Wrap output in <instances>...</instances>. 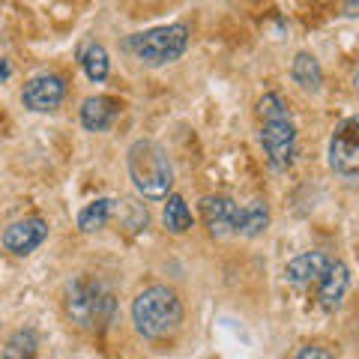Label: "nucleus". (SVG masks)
I'll list each match as a JSON object with an SVG mask.
<instances>
[{
	"label": "nucleus",
	"instance_id": "obj_5",
	"mask_svg": "<svg viewBox=\"0 0 359 359\" xmlns=\"http://www.w3.org/2000/svg\"><path fill=\"white\" fill-rule=\"evenodd\" d=\"M66 311L78 327H102L114 311V297L102 282L81 276L66 287Z\"/></svg>",
	"mask_w": 359,
	"mask_h": 359
},
{
	"label": "nucleus",
	"instance_id": "obj_16",
	"mask_svg": "<svg viewBox=\"0 0 359 359\" xmlns=\"http://www.w3.org/2000/svg\"><path fill=\"white\" fill-rule=\"evenodd\" d=\"M269 224V207L264 201H252V204L243 207V216H240V233L243 237H261Z\"/></svg>",
	"mask_w": 359,
	"mask_h": 359
},
{
	"label": "nucleus",
	"instance_id": "obj_20",
	"mask_svg": "<svg viewBox=\"0 0 359 359\" xmlns=\"http://www.w3.org/2000/svg\"><path fill=\"white\" fill-rule=\"evenodd\" d=\"M9 75H13V66H9L6 57H0V84H6V81H9Z\"/></svg>",
	"mask_w": 359,
	"mask_h": 359
},
{
	"label": "nucleus",
	"instance_id": "obj_7",
	"mask_svg": "<svg viewBox=\"0 0 359 359\" xmlns=\"http://www.w3.org/2000/svg\"><path fill=\"white\" fill-rule=\"evenodd\" d=\"M201 216L212 237H228V233H240L243 207L228 195H207L201 201Z\"/></svg>",
	"mask_w": 359,
	"mask_h": 359
},
{
	"label": "nucleus",
	"instance_id": "obj_6",
	"mask_svg": "<svg viewBox=\"0 0 359 359\" xmlns=\"http://www.w3.org/2000/svg\"><path fill=\"white\" fill-rule=\"evenodd\" d=\"M330 165L341 177H359V114L335 126L330 138Z\"/></svg>",
	"mask_w": 359,
	"mask_h": 359
},
{
	"label": "nucleus",
	"instance_id": "obj_22",
	"mask_svg": "<svg viewBox=\"0 0 359 359\" xmlns=\"http://www.w3.org/2000/svg\"><path fill=\"white\" fill-rule=\"evenodd\" d=\"M353 87L359 90V63H356V69H353Z\"/></svg>",
	"mask_w": 359,
	"mask_h": 359
},
{
	"label": "nucleus",
	"instance_id": "obj_17",
	"mask_svg": "<svg viewBox=\"0 0 359 359\" xmlns=\"http://www.w3.org/2000/svg\"><path fill=\"white\" fill-rule=\"evenodd\" d=\"M81 66H84V72L90 81H96V84H102L105 78H108V69H111V60H108V51L102 48V45H96V42H90L87 48L81 51Z\"/></svg>",
	"mask_w": 359,
	"mask_h": 359
},
{
	"label": "nucleus",
	"instance_id": "obj_9",
	"mask_svg": "<svg viewBox=\"0 0 359 359\" xmlns=\"http://www.w3.org/2000/svg\"><path fill=\"white\" fill-rule=\"evenodd\" d=\"M45 237H48V224H45V219L33 216V219H21L9 224L4 231V245L13 255H30L45 243Z\"/></svg>",
	"mask_w": 359,
	"mask_h": 359
},
{
	"label": "nucleus",
	"instance_id": "obj_3",
	"mask_svg": "<svg viewBox=\"0 0 359 359\" xmlns=\"http://www.w3.org/2000/svg\"><path fill=\"white\" fill-rule=\"evenodd\" d=\"M126 165H129V177H132L135 189H138L144 198H168L171 195L174 165L168 159L162 144L147 141V138L135 141L129 147Z\"/></svg>",
	"mask_w": 359,
	"mask_h": 359
},
{
	"label": "nucleus",
	"instance_id": "obj_2",
	"mask_svg": "<svg viewBox=\"0 0 359 359\" xmlns=\"http://www.w3.org/2000/svg\"><path fill=\"white\" fill-rule=\"evenodd\" d=\"M132 323L144 339H165L183 323V302L165 285L144 287L132 299Z\"/></svg>",
	"mask_w": 359,
	"mask_h": 359
},
{
	"label": "nucleus",
	"instance_id": "obj_19",
	"mask_svg": "<svg viewBox=\"0 0 359 359\" xmlns=\"http://www.w3.org/2000/svg\"><path fill=\"white\" fill-rule=\"evenodd\" d=\"M294 359H335L327 347H320V344H309V347H302V351L294 356Z\"/></svg>",
	"mask_w": 359,
	"mask_h": 359
},
{
	"label": "nucleus",
	"instance_id": "obj_1",
	"mask_svg": "<svg viewBox=\"0 0 359 359\" xmlns=\"http://www.w3.org/2000/svg\"><path fill=\"white\" fill-rule=\"evenodd\" d=\"M257 117H261V144L269 165L276 171H287L297 156V126L285 99L278 93H264L257 99Z\"/></svg>",
	"mask_w": 359,
	"mask_h": 359
},
{
	"label": "nucleus",
	"instance_id": "obj_11",
	"mask_svg": "<svg viewBox=\"0 0 359 359\" xmlns=\"http://www.w3.org/2000/svg\"><path fill=\"white\" fill-rule=\"evenodd\" d=\"M117 111H120V105L111 96H90L81 105V123L90 132H105L111 123H114Z\"/></svg>",
	"mask_w": 359,
	"mask_h": 359
},
{
	"label": "nucleus",
	"instance_id": "obj_4",
	"mask_svg": "<svg viewBox=\"0 0 359 359\" xmlns=\"http://www.w3.org/2000/svg\"><path fill=\"white\" fill-rule=\"evenodd\" d=\"M126 51H132L135 57L147 66H165L183 57L186 45H189V27L186 25H165V27H153L144 33H132L123 42Z\"/></svg>",
	"mask_w": 359,
	"mask_h": 359
},
{
	"label": "nucleus",
	"instance_id": "obj_10",
	"mask_svg": "<svg viewBox=\"0 0 359 359\" xmlns=\"http://www.w3.org/2000/svg\"><path fill=\"white\" fill-rule=\"evenodd\" d=\"M330 264L332 261L323 252H302L294 257V261H287L285 276H287V282H294V285H311V282H320V278L327 276Z\"/></svg>",
	"mask_w": 359,
	"mask_h": 359
},
{
	"label": "nucleus",
	"instance_id": "obj_8",
	"mask_svg": "<svg viewBox=\"0 0 359 359\" xmlns=\"http://www.w3.org/2000/svg\"><path fill=\"white\" fill-rule=\"evenodd\" d=\"M66 96V84L63 78L57 75H36L30 78V81L25 84V90H21V102H25L30 111H39V114H45V111H54Z\"/></svg>",
	"mask_w": 359,
	"mask_h": 359
},
{
	"label": "nucleus",
	"instance_id": "obj_12",
	"mask_svg": "<svg viewBox=\"0 0 359 359\" xmlns=\"http://www.w3.org/2000/svg\"><path fill=\"white\" fill-rule=\"evenodd\" d=\"M347 285H351V273H347V266L341 261H332L330 269H327V276L320 278V294H318L320 306L323 309H335L344 299Z\"/></svg>",
	"mask_w": 359,
	"mask_h": 359
},
{
	"label": "nucleus",
	"instance_id": "obj_13",
	"mask_svg": "<svg viewBox=\"0 0 359 359\" xmlns=\"http://www.w3.org/2000/svg\"><path fill=\"white\" fill-rule=\"evenodd\" d=\"M117 207H120V201H114V198H96V201H90V204L81 212H78V228H81L84 233L105 228V224L111 222V216L117 212Z\"/></svg>",
	"mask_w": 359,
	"mask_h": 359
},
{
	"label": "nucleus",
	"instance_id": "obj_14",
	"mask_svg": "<svg viewBox=\"0 0 359 359\" xmlns=\"http://www.w3.org/2000/svg\"><path fill=\"white\" fill-rule=\"evenodd\" d=\"M290 75H294V81L309 90V93H318L320 84H323V72H320V63L314 60V54L309 51H299L294 57V66H290Z\"/></svg>",
	"mask_w": 359,
	"mask_h": 359
},
{
	"label": "nucleus",
	"instance_id": "obj_15",
	"mask_svg": "<svg viewBox=\"0 0 359 359\" xmlns=\"http://www.w3.org/2000/svg\"><path fill=\"white\" fill-rule=\"evenodd\" d=\"M162 222H165V228L171 231V233H186L189 228H192V210L186 207V201L180 198V195H168Z\"/></svg>",
	"mask_w": 359,
	"mask_h": 359
},
{
	"label": "nucleus",
	"instance_id": "obj_18",
	"mask_svg": "<svg viewBox=\"0 0 359 359\" xmlns=\"http://www.w3.org/2000/svg\"><path fill=\"white\" fill-rule=\"evenodd\" d=\"M36 347H39L36 332H33V330H18L13 339L6 341L4 359H33V356H36Z\"/></svg>",
	"mask_w": 359,
	"mask_h": 359
},
{
	"label": "nucleus",
	"instance_id": "obj_21",
	"mask_svg": "<svg viewBox=\"0 0 359 359\" xmlns=\"http://www.w3.org/2000/svg\"><path fill=\"white\" fill-rule=\"evenodd\" d=\"M347 9V15H359V4H344Z\"/></svg>",
	"mask_w": 359,
	"mask_h": 359
}]
</instances>
